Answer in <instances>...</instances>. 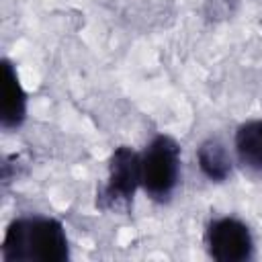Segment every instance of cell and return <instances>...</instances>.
<instances>
[{
  "label": "cell",
  "mask_w": 262,
  "mask_h": 262,
  "mask_svg": "<svg viewBox=\"0 0 262 262\" xmlns=\"http://www.w3.org/2000/svg\"><path fill=\"white\" fill-rule=\"evenodd\" d=\"M27 117V92L20 84L16 68L2 59V102L0 125L2 129H18Z\"/></svg>",
  "instance_id": "obj_5"
},
{
  "label": "cell",
  "mask_w": 262,
  "mask_h": 262,
  "mask_svg": "<svg viewBox=\"0 0 262 262\" xmlns=\"http://www.w3.org/2000/svg\"><path fill=\"white\" fill-rule=\"evenodd\" d=\"M141 186V154L129 145H119L108 160L106 182L96 192V207L100 211L129 213L135 190Z\"/></svg>",
  "instance_id": "obj_3"
},
{
  "label": "cell",
  "mask_w": 262,
  "mask_h": 262,
  "mask_svg": "<svg viewBox=\"0 0 262 262\" xmlns=\"http://www.w3.org/2000/svg\"><path fill=\"white\" fill-rule=\"evenodd\" d=\"M196 162H199L201 172L211 182H225L231 176V170H233L231 156H229L225 143L217 137H209L199 145Z\"/></svg>",
  "instance_id": "obj_6"
},
{
  "label": "cell",
  "mask_w": 262,
  "mask_h": 262,
  "mask_svg": "<svg viewBox=\"0 0 262 262\" xmlns=\"http://www.w3.org/2000/svg\"><path fill=\"white\" fill-rule=\"evenodd\" d=\"M180 182V145L170 135H156L141 154V188L156 203H168Z\"/></svg>",
  "instance_id": "obj_2"
},
{
  "label": "cell",
  "mask_w": 262,
  "mask_h": 262,
  "mask_svg": "<svg viewBox=\"0 0 262 262\" xmlns=\"http://www.w3.org/2000/svg\"><path fill=\"white\" fill-rule=\"evenodd\" d=\"M205 246L217 262H246L254 258L250 227L235 217H217L207 225Z\"/></svg>",
  "instance_id": "obj_4"
},
{
  "label": "cell",
  "mask_w": 262,
  "mask_h": 262,
  "mask_svg": "<svg viewBox=\"0 0 262 262\" xmlns=\"http://www.w3.org/2000/svg\"><path fill=\"white\" fill-rule=\"evenodd\" d=\"M235 156L246 170L262 174V121H246L237 127Z\"/></svg>",
  "instance_id": "obj_7"
},
{
  "label": "cell",
  "mask_w": 262,
  "mask_h": 262,
  "mask_svg": "<svg viewBox=\"0 0 262 262\" xmlns=\"http://www.w3.org/2000/svg\"><path fill=\"white\" fill-rule=\"evenodd\" d=\"M0 252L4 262H66L70 244L61 221L35 215L18 217L6 227Z\"/></svg>",
  "instance_id": "obj_1"
}]
</instances>
